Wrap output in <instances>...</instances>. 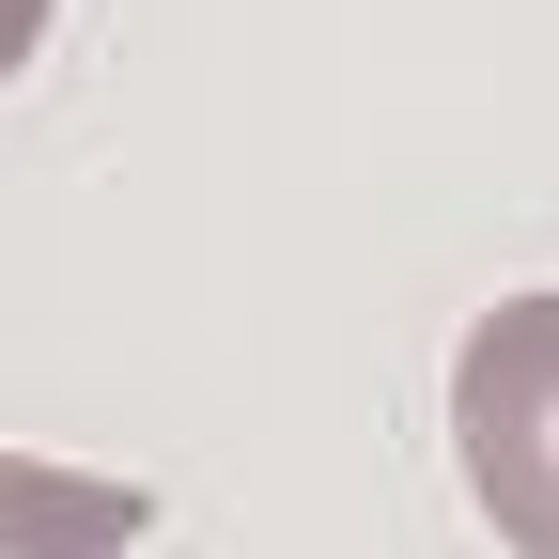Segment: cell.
<instances>
[{
  "label": "cell",
  "mask_w": 559,
  "mask_h": 559,
  "mask_svg": "<svg viewBox=\"0 0 559 559\" xmlns=\"http://www.w3.org/2000/svg\"><path fill=\"white\" fill-rule=\"evenodd\" d=\"M451 451L513 559H559V296H498L451 358Z\"/></svg>",
  "instance_id": "cell-1"
},
{
  "label": "cell",
  "mask_w": 559,
  "mask_h": 559,
  "mask_svg": "<svg viewBox=\"0 0 559 559\" xmlns=\"http://www.w3.org/2000/svg\"><path fill=\"white\" fill-rule=\"evenodd\" d=\"M32 47H47V0H0V79H16Z\"/></svg>",
  "instance_id": "cell-3"
},
{
  "label": "cell",
  "mask_w": 559,
  "mask_h": 559,
  "mask_svg": "<svg viewBox=\"0 0 559 559\" xmlns=\"http://www.w3.org/2000/svg\"><path fill=\"white\" fill-rule=\"evenodd\" d=\"M140 528H156V481H79V466L0 451V559H109Z\"/></svg>",
  "instance_id": "cell-2"
}]
</instances>
